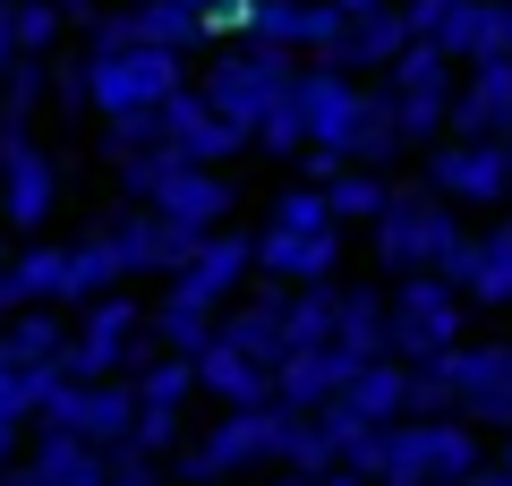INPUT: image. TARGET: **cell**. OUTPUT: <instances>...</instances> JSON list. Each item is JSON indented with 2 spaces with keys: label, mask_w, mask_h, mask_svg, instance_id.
Here are the masks:
<instances>
[{
  "label": "cell",
  "mask_w": 512,
  "mask_h": 486,
  "mask_svg": "<svg viewBox=\"0 0 512 486\" xmlns=\"http://www.w3.org/2000/svg\"><path fill=\"white\" fill-rule=\"evenodd\" d=\"M120 282H128V265H120V248H111V231L103 222L77 231L69 239V273H60V307H94V299H111Z\"/></svg>",
  "instance_id": "484cf974"
},
{
  "label": "cell",
  "mask_w": 512,
  "mask_h": 486,
  "mask_svg": "<svg viewBox=\"0 0 512 486\" xmlns=\"http://www.w3.org/2000/svg\"><path fill=\"white\" fill-rule=\"evenodd\" d=\"M316 486H367V478H359V469H333V478H316Z\"/></svg>",
  "instance_id": "db71d44e"
},
{
  "label": "cell",
  "mask_w": 512,
  "mask_h": 486,
  "mask_svg": "<svg viewBox=\"0 0 512 486\" xmlns=\"http://www.w3.org/2000/svg\"><path fill=\"white\" fill-rule=\"evenodd\" d=\"M274 486H316V478H299V469H282V478H274Z\"/></svg>",
  "instance_id": "9f6ffc18"
},
{
  "label": "cell",
  "mask_w": 512,
  "mask_h": 486,
  "mask_svg": "<svg viewBox=\"0 0 512 486\" xmlns=\"http://www.w3.org/2000/svg\"><path fill=\"white\" fill-rule=\"evenodd\" d=\"M333 350L342 359H393V290H367V282H342V324H333Z\"/></svg>",
  "instance_id": "603a6c76"
},
{
  "label": "cell",
  "mask_w": 512,
  "mask_h": 486,
  "mask_svg": "<svg viewBox=\"0 0 512 486\" xmlns=\"http://www.w3.org/2000/svg\"><path fill=\"white\" fill-rule=\"evenodd\" d=\"M52 205H60V162L43 154L35 137H26V145H0V214H9V231L35 239L43 222H52Z\"/></svg>",
  "instance_id": "9a60e30c"
},
{
  "label": "cell",
  "mask_w": 512,
  "mask_h": 486,
  "mask_svg": "<svg viewBox=\"0 0 512 486\" xmlns=\"http://www.w3.org/2000/svg\"><path fill=\"white\" fill-rule=\"evenodd\" d=\"M60 273H69V248H18L9 265H0V316L60 307Z\"/></svg>",
  "instance_id": "4316f807"
},
{
  "label": "cell",
  "mask_w": 512,
  "mask_h": 486,
  "mask_svg": "<svg viewBox=\"0 0 512 486\" xmlns=\"http://www.w3.org/2000/svg\"><path fill=\"white\" fill-rule=\"evenodd\" d=\"M350 376H359V359H342V350H291L274 367V401L299 410V418H316V410H333L350 393Z\"/></svg>",
  "instance_id": "ffe728a7"
},
{
  "label": "cell",
  "mask_w": 512,
  "mask_h": 486,
  "mask_svg": "<svg viewBox=\"0 0 512 486\" xmlns=\"http://www.w3.org/2000/svg\"><path fill=\"white\" fill-rule=\"evenodd\" d=\"M180 9H197V18H205V9H222V0H180Z\"/></svg>",
  "instance_id": "6f0895ef"
},
{
  "label": "cell",
  "mask_w": 512,
  "mask_h": 486,
  "mask_svg": "<svg viewBox=\"0 0 512 486\" xmlns=\"http://www.w3.org/2000/svg\"><path fill=\"white\" fill-rule=\"evenodd\" d=\"M146 333H154V307H137L128 290H111V299L77 307L60 376H69V384H111V376H137V367H146Z\"/></svg>",
  "instance_id": "277c9868"
},
{
  "label": "cell",
  "mask_w": 512,
  "mask_h": 486,
  "mask_svg": "<svg viewBox=\"0 0 512 486\" xmlns=\"http://www.w3.org/2000/svg\"><path fill=\"white\" fill-rule=\"evenodd\" d=\"M222 342L248 350V359H265V367H282L291 359V290L265 282V290H248V299H231L222 307Z\"/></svg>",
  "instance_id": "e0dca14e"
},
{
  "label": "cell",
  "mask_w": 512,
  "mask_h": 486,
  "mask_svg": "<svg viewBox=\"0 0 512 486\" xmlns=\"http://www.w3.org/2000/svg\"><path fill=\"white\" fill-rule=\"evenodd\" d=\"M9 256H18V248H9V214H0V265H9Z\"/></svg>",
  "instance_id": "11a10c76"
},
{
  "label": "cell",
  "mask_w": 512,
  "mask_h": 486,
  "mask_svg": "<svg viewBox=\"0 0 512 486\" xmlns=\"http://www.w3.org/2000/svg\"><path fill=\"white\" fill-rule=\"evenodd\" d=\"M342 410H359L367 427H402V418H410V367L402 359H367L359 376H350Z\"/></svg>",
  "instance_id": "83f0119b"
},
{
  "label": "cell",
  "mask_w": 512,
  "mask_h": 486,
  "mask_svg": "<svg viewBox=\"0 0 512 486\" xmlns=\"http://www.w3.org/2000/svg\"><path fill=\"white\" fill-rule=\"evenodd\" d=\"M402 9H410V26H419V35H436V26H444V18H453L461 0H402Z\"/></svg>",
  "instance_id": "7dc6e473"
},
{
  "label": "cell",
  "mask_w": 512,
  "mask_h": 486,
  "mask_svg": "<svg viewBox=\"0 0 512 486\" xmlns=\"http://www.w3.org/2000/svg\"><path fill=\"white\" fill-rule=\"evenodd\" d=\"M52 103L69 111V120H77V111H94V86H86V60H60V69H52Z\"/></svg>",
  "instance_id": "f6af8a7d"
},
{
  "label": "cell",
  "mask_w": 512,
  "mask_h": 486,
  "mask_svg": "<svg viewBox=\"0 0 512 486\" xmlns=\"http://www.w3.org/2000/svg\"><path fill=\"white\" fill-rule=\"evenodd\" d=\"M453 137L512 145V60H478V69H461V94H453Z\"/></svg>",
  "instance_id": "ac0fdd59"
},
{
  "label": "cell",
  "mask_w": 512,
  "mask_h": 486,
  "mask_svg": "<svg viewBox=\"0 0 512 486\" xmlns=\"http://www.w3.org/2000/svg\"><path fill=\"white\" fill-rule=\"evenodd\" d=\"M427 188H436L444 205H470V214H495V205L512 197V145H478V137H444L427 145Z\"/></svg>",
  "instance_id": "ba28073f"
},
{
  "label": "cell",
  "mask_w": 512,
  "mask_h": 486,
  "mask_svg": "<svg viewBox=\"0 0 512 486\" xmlns=\"http://www.w3.org/2000/svg\"><path fill=\"white\" fill-rule=\"evenodd\" d=\"M333 324H342V282L291 290V350H333Z\"/></svg>",
  "instance_id": "d590c367"
},
{
  "label": "cell",
  "mask_w": 512,
  "mask_h": 486,
  "mask_svg": "<svg viewBox=\"0 0 512 486\" xmlns=\"http://www.w3.org/2000/svg\"><path fill=\"white\" fill-rule=\"evenodd\" d=\"M282 427H291L282 401L274 410H222L214 427L180 452V486H222V478H248V469H265V461L282 469Z\"/></svg>",
  "instance_id": "5b68a950"
},
{
  "label": "cell",
  "mask_w": 512,
  "mask_h": 486,
  "mask_svg": "<svg viewBox=\"0 0 512 486\" xmlns=\"http://www.w3.org/2000/svg\"><path fill=\"white\" fill-rule=\"evenodd\" d=\"M163 145V111H120V120H103V162L120 171V162H137V154H154Z\"/></svg>",
  "instance_id": "f35d334b"
},
{
  "label": "cell",
  "mask_w": 512,
  "mask_h": 486,
  "mask_svg": "<svg viewBox=\"0 0 512 486\" xmlns=\"http://www.w3.org/2000/svg\"><path fill=\"white\" fill-rule=\"evenodd\" d=\"M231 205H239V180H222L214 162H180L171 154V171H163V188H154V214L163 222H180V231H222L231 222Z\"/></svg>",
  "instance_id": "4fadbf2b"
},
{
  "label": "cell",
  "mask_w": 512,
  "mask_h": 486,
  "mask_svg": "<svg viewBox=\"0 0 512 486\" xmlns=\"http://www.w3.org/2000/svg\"><path fill=\"white\" fill-rule=\"evenodd\" d=\"M333 265H342V231H256V273L282 290L333 282Z\"/></svg>",
  "instance_id": "d6986e66"
},
{
  "label": "cell",
  "mask_w": 512,
  "mask_h": 486,
  "mask_svg": "<svg viewBox=\"0 0 512 486\" xmlns=\"http://www.w3.org/2000/svg\"><path fill=\"white\" fill-rule=\"evenodd\" d=\"M86 86H94V111L120 120V111H163L188 77H180V52L128 43V52H86Z\"/></svg>",
  "instance_id": "52a82bcc"
},
{
  "label": "cell",
  "mask_w": 512,
  "mask_h": 486,
  "mask_svg": "<svg viewBox=\"0 0 512 486\" xmlns=\"http://www.w3.org/2000/svg\"><path fill=\"white\" fill-rule=\"evenodd\" d=\"M427 43H444L461 69H478V60H504V35H495V0H461V9H453V18H444Z\"/></svg>",
  "instance_id": "4dcf8cb0"
},
{
  "label": "cell",
  "mask_w": 512,
  "mask_h": 486,
  "mask_svg": "<svg viewBox=\"0 0 512 486\" xmlns=\"http://www.w3.org/2000/svg\"><path fill=\"white\" fill-rule=\"evenodd\" d=\"M128 18H137V43H163V52H197V43H214L205 18L180 9V0H128Z\"/></svg>",
  "instance_id": "d6a6232c"
},
{
  "label": "cell",
  "mask_w": 512,
  "mask_h": 486,
  "mask_svg": "<svg viewBox=\"0 0 512 486\" xmlns=\"http://www.w3.org/2000/svg\"><path fill=\"white\" fill-rule=\"evenodd\" d=\"M325 197H333V222H376L384 205H393V180L367 171V162H342V171L325 180Z\"/></svg>",
  "instance_id": "e575fe53"
},
{
  "label": "cell",
  "mask_w": 512,
  "mask_h": 486,
  "mask_svg": "<svg viewBox=\"0 0 512 486\" xmlns=\"http://www.w3.org/2000/svg\"><path fill=\"white\" fill-rule=\"evenodd\" d=\"M60 26H69V18H60V0H18V43H26V60L52 52Z\"/></svg>",
  "instance_id": "60d3db41"
},
{
  "label": "cell",
  "mask_w": 512,
  "mask_h": 486,
  "mask_svg": "<svg viewBox=\"0 0 512 486\" xmlns=\"http://www.w3.org/2000/svg\"><path fill=\"white\" fill-rule=\"evenodd\" d=\"M410 43H419L410 9H402V0H384V9H367V18H350V26H342V43H333L325 69H350V77H359V69H393Z\"/></svg>",
  "instance_id": "44dd1931"
},
{
  "label": "cell",
  "mask_w": 512,
  "mask_h": 486,
  "mask_svg": "<svg viewBox=\"0 0 512 486\" xmlns=\"http://www.w3.org/2000/svg\"><path fill=\"white\" fill-rule=\"evenodd\" d=\"M128 444H137V452H154V461H163V452L180 444V410H137V435H128Z\"/></svg>",
  "instance_id": "ee69618b"
},
{
  "label": "cell",
  "mask_w": 512,
  "mask_h": 486,
  "mask_svg": "<svg viewBox=\"0 0 512 486\" xmlns=\"http://www.w3.org/2000/svg\"><path fill=\"white\" fill-rule=\"evenodd\" d=\"M470 307H512V222L478 231V265H470Z\"/></svg>",
  "instance_id": "836d02e7"
},
{
  "label": "cell",
  "mask_w": 512,
  "mask_h": 486,
  "mask_svg": "<svg viewBox=\"0 0 512 486\" xmlns=\"http://www.w3.org/2000/svg\"><path fill=\"white\" fill-rule=\"evenodd\" d=\"M470 342V299H461L444 273H410V282H393V359L402 367H427L444 359V350Z\"/></svg>",
  "instance_id": "8992f818"
},
{
  "label": "cell",
  "mask_w": 512,
  "mask_h": 486,
  "mask_svg": "<svg viewBox=\"0 0 512 486\" xmlns=\"http://www.w3.org/2000/svg\"><path fill=\"white\" fill-rule=\"evenodd\" d=\"M265 231H342V222H333V197H325V188L291 180V188L274 197V214H265Z\"/></svg>",
  "instance_id": "74e56055"
},
{
  "label": "cell",
  "mask_w": 512,
  "mask_h": 486,
  "mask_svg": "<svg viewBox=\"0 0 512 486\" xmlns=\"http://www.w3.org/2000/svg\"><path fill=\"white\" fill-rule=\"evenodd\" d=\"M111 231V248H120V265H128V282H137V273H180L188 256H197V231H180V222H163L154 214V205H120V214L103 222Z\"/></svg>",
  "instance_id": "5bb4252c"
},
{
  "label": "cell",
  "mask_w": 512,
  "mask_h": 486,
  "mask_svg": "<svg viewBox=\"0 0 512 486\" xmlns=\"http://www.w3.org/2000/svg\"><path fill=\"white\" fill-rule=\"evenodd\" d=\"M333 9H342V18H367V9H384V0H333Z\"/></svg>",
  "instance_id": "f5cc1de1"
},
{
  "label": "cell",
  "mask_w": 512,
  "mask_h": 486,
  "mask_svg": "<svg viewBox=\"0 0 512 486\" xmlns=\"http://www.w3.org/2000/svg\"><path fill=\"white\" fill-rule=\"evenodd\" d=\"M163 145H171L180 162H214V171H222V162H231L239 145H256V137H239V128L222 120V111L205 103L197 86H180V94L163 103Z\"/></svg>",
  "instance_id": "2e32d148"
},
{
  "label": "cell",
  "mask_w": 512,
  "mask_h": 486,
  "mask_svg": "<svg viewBox=\"0 0 512 486\" xmlns=\"http://www.w3.org/2000/svg\"><path fill=\"white\" fill-rule=\"evenodd\" d=\"M291 103H299V120H308V145H325V154L350 162V128H359V103H367L359 77L308 60V69H299V86H291Z\"/></svg>",
  "instance_id": "7c38bea8"
},
{
  "label": "cell",
  "mask_w": 512,
  "mask_h": 486,
  "mask_svg": "<svg viewBox=\"0 0 512 486\" xmlns=\"http://www.w3.org/2000/svg\"><path fill=\"white\" fill-rule=\"evenodd\" d=\"M282 469H299V478H333V444H325V427H316V418H299L291 410V427H282Z\"/></svg>",
  "instance_id": "ab89813d"
},
{
  "label": "cell",
  "mask_w": 512,
  "mask_h": 486,
  "mask_svg": "<svg viewBox=\"0 0 512 486\" xmlns=\"http://www.w3.org/2000/svg\"><path fill=\"white\" fill-rule=\"evenodd\" d=\"M69 359V324L52 307H26V316H0V367H60Z\"/></svg>",
  "instance_id": "f1b7e54d"
},
{
  "label": "cell",
  "mask_w": 512,
  "mask_h": 486,
  "mask_svg": "<svg viewBox=\"0 0 512 486\" xmlns=\"http://www.w3.org/2000/svg\"><path fill=\"white\" fill-rule=\"evenodd\" d=\"M26 60V43H18V0H0V77Z\"/></svg>",
  "instance_id": "bcb514c9"
},
{
  "label": "cell",
  "mask_w": 512,
  "mask_h": 486,
  "mask_svg": "<svg viewBox=\"0 0 512 486\" xmlns=\"http://www.w3.org/2000/svg\"><path fill=\"white\" fill-rule=\"evenodd\" d=\"M197 393H214L222 410H274V367L248 359V350H231V342H214L197 359Z\"/></svg>",
  "instance_id": "cb8c5ba5"
},
{
  "label": "cell",
  "mask_w": 512,
  "mask_h": 486,
  "mask_svg": "<svg viewBox=\"0 0 512 486\" xmlns=\"http://www.w3.org/2000/svg\"><path fill=\"white\" fill-rule=\"evenodd\" d=\"M495 452L478 444L470 418H402L376 435V486H470Z\"/></svg>",
  "instance_id": "6da1fadb"
},
{
  "label": "cell",
  "mask_w": 512,
  "mask_h": 486,
  "mask_svg": "<svg viewBox=\"0 0 512 486\" xmlns=\"http://www.w3.org/2000/svg\"><path fill=\"white\" fill-rule=\"evenodd\" d=\"M18 444H26V427H18V418H0V478H9V461H18Z\"/></svg>",
  "instance_id": "c3c4849f"
},
{
  "label": "cell",
  "mask_w": 512,
  "mask_h": 486,
  "mask_svg": "<svg viewBox=\"0 0 512 486\" xmlns=\"http://www.w3.org/2000/svg\"><path fill=\"white\" fill-rule=\"evenodd\" d=\"M137 410H146V401H137V384H69L60 376L52 384V401H43V427H60V435H86V444H128V435H137Z\"/></svg>",
  "instance_id": "30bf717a"
},
{
  "label": "cell",
  "mask_w": 512,
  "mask_h": 486,
  "mask_svg": "<svg viewBox=\"0 0 512 486\" xmlns=\"http://www.w3.org/2000/svg\"><path fill=\"white\" fill-rule=\"evenodd\" d=\"M495 35H504V60H512V0H495Z\"/></svg>",
  "instance_id": "f907efd6"
},
{
  "label": "cell",
  "mask_w": 512,
  "mask_h": 486,
  "mask_svg": "<svg viewBox=\"0 0 512 486\" xmlns=\"http://www.w3.org/2000/svg\"><path fill=\"white\" fill-rule=\"evenodd\" d=\"M384 94H393V103H444L453 111V94H461V60L444 52V43H410L402 60H393V69H384Z\"/></svg>",
  "instance_id": "d4e9b609"
},
{
  "label": "cell",
  "mask_w": 512,
  "mask_h": 486,
  "mask_svg": "<svg viewBox=\"0 0 512 486\" xmlns=\"http://www.w3.org/2000/svg\"><path fill=\"white\" fill-rule=\"evenodd\" d=\"M402 154H410V137H402V111H393V94H384V86H367L359 128H350V162H367V171H393Z\"/></svg>",
  "instance_id": "f546056e"
},
{
  "label": "cell",
  "mask_w": 512,
  "mask_h": 486,
  "mask_svg": "<svg viewBox=\"0 0 512 486\" xmlns=\"http://www.w3.org/2000/svg\"><path fill=\"white\" fill-rule=\"evenodd\" d=\"M248 273H256V231H205L197 256H188L163 290H180V299H197V307H214V316H222V307L248 290Z\"/></svg>",
  "instance_id": "8fae6325"
},
{
  "label": "cell",
  "mask_w": 512,
  "mask_h": 486,
  "mask_svg": "<svg viewBox=\"0 0 512 486\" xmlns=\"http://www.w3.org/2000/svg\"><path fill=\"white\" fill-rule=\"evenodd\" d=\"M256 145H265L274 162H299V154H308V120H299V103H282L274 120L256 128Z\"/></svg>",
  "instance_id": "7bdbcfd3"
},
{
  "label": "cell",
  "mask_w": 512,
  "mask_h": 486,
  "mask_svg": "<svg viewBox=\"0 0 512 486\" xmlns=\"http://www.w3.org/2000/svg\"><path fill=\"white\" fill-rule=\"evenodd\" d=\"M444 376H453V418H470L478 435H512V342L444 350Z\"/></svg>",
  "instance_id": "9c48e42d"
},
{
  "label": "cell",
  "mask_w": 512,
  "mask_h": 486,
  "mask_svg": "<svg viewBox=\"0 0 512 486\" xmlns=\"http://www.w3.org/2000/svg\"><path fill=\"white\" fill-rule=\"evenodd\" d=\"M52 103V69L43 60H18V69L0 77V145H26V120Z\"/></svg>",
  "instance_id": "1f68e13d"
},
{
  "label": "cell",
  "mask_w": 512,
  "mask_h": 486,
  "mask_svg": "<svg viewBox=\"0 0 512 486\" xmlns=\"http://www.w3.org/2000/svg\"><path fill=\"white\" fill-rule=\"evenodd\" d=\"M291 86H299V69L282 52H265V43H222V52L205 60V77H197V94L239 128V137H256V128L274 120V111L291 103Z\"/></svg>",
  "instance_id": "3957f363"
},
{
  "label": "cell",
  "mask_w": 512,
  "mask_h": 486,
  "mask_svg": "<svg viewBox=\"0 0 512 486\" xmlns=\"http://www.w3.org/2000/svg\"><path fill=\"white\" fill-rule=\"evenodd\" d=\"M128 384H137V401H146V410H188V393H197V359L163 350V359H146Z\"/></svg>",
  "instance_id": "8d00e7d4"
},
{
  "label": "cell",
  "mask_w": 512,
  "mask_h": 486,
  "mask_svg": "<svg viewBox=\"0 0 512 486\" xmlns=\"http://www.w3.org/2000/svg\"><path fill=\"white\" fill-rule=\"evenodd\" d=\"M18 478H26V486H111V452H103V444H86V435L43 427Z\"/></svg>",
  "instance_id": "7402d4cb"
},
{
  "label": "cell",
  "mask_w": 512,
  "mask_h": 486,
  "mask_svg": "<svg viewBox=\"0 0 512 486\" xmlns=\"http://www.w3.org/2000/svg\"><path fill=\"white\" fill-rule=\"evenodd\" d=\"M410 418H453V376H444V359L410 367Z\"/></svg>",
  "instance_id": "b9f144b4"
},
{
  "label": "cell",
  "mask_w": 512,
  "mask_h": 486,
  "mask_svg": "<svg viewBox=\"0 0 512 486\" xmlns=\"http://www.w3.org/2000/svg\"><path fill=\"white\" fill-rule=\"evenodd\" d=\"M470 486H512V469H504V461H487V469H478Z\"/></svg>",
  "instance_id": "816d5d0a"
},
{
  "label": "cell",
  "mask_w": 512,
  "mask_h": 486,
  "mask_svg": "<svg viewBox=\"0 0 512 486\" xmlns=\"http://www.w3.org/2000/svg\"><path fill=\"white\" fill-rule=\"evenodd\" d=\"M495 461H504V469H512V435H504V452H495Z\"/></svg>",
  "instance_id": "680465c9"
},
{
  "label": "cell",
  "mask_w": 512,
  "mask_h": 486,
  "mask_svg": "<svg viewBox=\"0 0 512 486\" xmlns=\"http://www.w3.org/2000/svg\"><path fill=\"white\" fill-rule=\"evenodd\" d=\"M60 18H69V26H86V35H94V18H103V0H60Z\"/></svg>",
  "instance_id": "681fc988"
},
{
  "label": "cell",
  "mask_w": 512,
  "mask_h": 486,
  "mask_svg": "<svg viewBox=\"0 0 512 486\" xmlns=\"http://www.w3.org/2000/svg\"><path fill=\"white\" fill-rule=\"evenodd\" d=\"M0 486H26V478H18V469H9V478H0Z\"/></svg>",
  "instance_id": "91938a15"
},
{
  "label": "cell",
  "mask_w": 512,
  "mask_h": 486,
  "mask_svg": "<svg viewBox=\"0 0 512 486\" xmlns=\"http://www.w3.org/2000/svg\"><path fill=\"white\" fill-rule=\"evenodd\" d=\"M461 231H470L461 205H444L427 180H410V188H393V205H384L376 222H367V248H376L384 282H410V273H436Z\"/></svg>",
  "instance_id": "7a4b0ae2"
}]
</instances>
